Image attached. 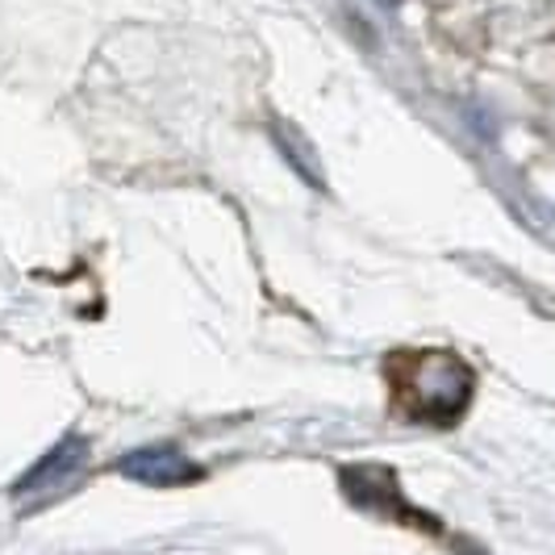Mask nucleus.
I'll use <instances>...</instances> for the list:
<instances>
[{
    "instance_id": "1",
    "label": "nucleus",
    "mask_w": 555,
    "mask_h": 555,
    "mask_svg": "<svg viewBox=\"0 0 555 555\" xmlns=\"http://www.w3.org/2000/svg\"><path fill=\"white\" fill-rule=\"evenodd\" d=\"M392 410L422 426H455L476 392L473 367L451 351H401L389 360Z\"/></svg>"
},
{
    "instance_id": "2",
    "label": "nucleus",
    "mask_w": 555,
    "mask_h": 555,
    "mask_svg": "<svg viewBox=\"0 0 555 555\" xmlns=\"http://www.w3.org/2000/svg\"><path fill=\"white\" fill-rule=\"evenodd\" d=\"M117 473L139 480V485H151V489H176V485L201 480V468H196L180 447H171V443H151V447L130 451V455H121V460H117Z\"/></svg>"
},
{
    "instance_id": "3",
    "label": "nucleus",
    "mask_w": 555,
    "mask_h": 555,
    "mask_svg": "<svg viewBox=\"0 0 555 555\" xmlns=\"http://www.w3.org/2000/svg\"><path fill=\"white\" fill-rule=\"evenodd\" d=\"M83 460H88V443H83L80 435H67L63 443H55L34 468H29L22 480H17V498H26V493H55L59 485H67L72 476L83 468Z\"/></svg>"
}]
</instances>
